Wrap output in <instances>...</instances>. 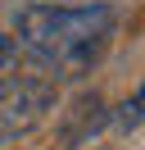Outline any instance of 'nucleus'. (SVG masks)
Returning a JSON list of instances; mask_svg holds the SVG:
<instances>
[{
	"instance_id": "f03ea898",
	"label": "nucleus",
	"mask_w": 145,
	"mask_h": 150,
	"mask_svg": "<svg viewBox=\"0 0 145 150\" xmlns=\"http://www.w3.org/2000/svg\"><path fill=\"white\" fill-rule=\"evenodd\" d=\"M127 118H132V123H145V82H141V91H136V100H132V109H127Z\"/></svg>"
},
{
	"instance_id": "f257e3e1",
	"label": "nucleus",
	"mask_w": 145,
	"mask_h": 150,
	"mask_svg": "<svg viewBox=\"0 0 145 150\" xmlns=\"http://www.w3.org/2000/svg\"><path fill=\"white\" fill-rule=\"evenodd\" d=\"M113 9L109 5H27L18 14V46L36 68L54 77H77L100 64L113 41Z\"/></svg>"
}]
</instances>
